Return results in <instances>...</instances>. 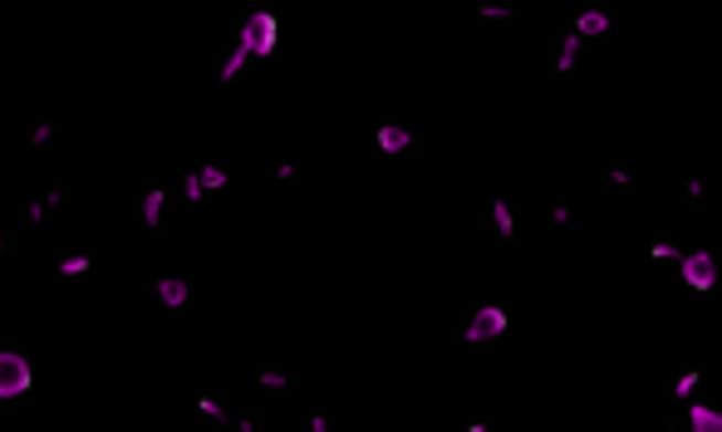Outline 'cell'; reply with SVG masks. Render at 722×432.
Masks as SVG:
<instances>
[{"instance_id":"cell-1","label":"cell","mask_w":722,"mask_h":432,"mask_svg":"<svg viewBox=\"0 0 722 432\" xmlns=\"http://www.w3.org/2000/svg\"><path fill=\"white\" fill-rule=\"evenodd\" d=\"M30 383V363L20 359V354H0V393H20Z\"/></svg>"}]
</instances>
